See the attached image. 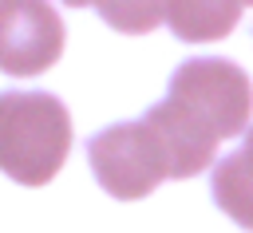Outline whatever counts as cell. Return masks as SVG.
Listing matches in <instances>:
<instances>
[{
    "instance_id": "cell-1",
    "label": "cell",
    "mask_w": 253,
    "mask_h": 233,
    "mask_svg": "<svg viewBox=\"0 0 253 233\" xmlns=\"http://www.w3.org/2000/svg\"><path fill=\"white\" fill-rule=\"evenodd\" d=\"M142 118L154 126L174 178H194L213 162L217 142L253 126V83L229 59H186L170 75L166 99Z\"/></svg>"
},
{
    "instance_id": "cell-2",
    "label": "cell",
    "mask_w": 253,
    "mask_h": 233,
    "mask_svg": "<svg viewBox=\"0 0 253 233\" xmlns=\"http://www.w3.org/2000/svg\"><path fill=\"white\" fill-rule=\"evenodd\" d=\"M71 150V115L47 91L0 95V174L20 186H47Z\"/></svg>"
},
{
    "instance_id": "cell-7",
    "label": "cell",
    "mask_w": 253,
    "mask_h": 233,
    "mask_svg": "<svg viewBox=\"0 0 253 233\" xmlns=\"http://www.w3.org/2000/svg\"><path fill=\"white\" fill-rule=\"evenodd\" d=\"M91 4L115 32H126V36L154 32L170 12V0H91Z\"/></svg>"
},
{
    "instance_id": "cell-8",
    "label": "cell",
    "mask_w": 253,
    "mask_h": 233,
    "mask_svg": "<svg viewBox=\"0 0 253 233\" xmlns=\"http://www.w3.org/2000/svg\"><path fill=\"white\" fill-rule=\"evenodd\" d=\"M63 4H71V8H83V4H91V0H63Z\"/></svg>"
},
{
    "instance_id": "cell-6",
    "label": "cell",
    "mask_w": 253,
    "mask_h": 233,
    "mask_svg": "<svg viewBox=\"0 0 253 233\" xmlns=\"http://www.w3.org/2000/svg\"><path fill=\"white\" fill-rule=\"evenodd\" d=\"M213 201L217 209L253 233V126L241 138V150L213 166Z\"/></svg>"
},
{
    "instance_id": "cell-4",
    "label": "cell",
    "mask_w": 253,
    "mask_h": 233,
    "mask_svg": "<svg viewBox=\"0 0 253 233\" xmlns=\"http://www.w3.org/2000/svg\"><path fill=\"white\" fill-rule=\"evenodd\" d=\"M63 20L47 0H0V71L43 75L63 55Z\"/></svg>"
},
{
    "instance_id": "cell-3",
    "label": "cell",
    "mask_w": 253,
    "mask_h": 233,
    "mask_svg": "<svg viewBox=\"0 0 253 233\" xmlns=\"http://www.w3.org/2000/svg\"><path fill=\"white\" fill-rule=\"evenodd\" d=\"M87 162L95 170V182L119 201H138L158 182L174 178L170 158L146 118L115 122V126L99 130L87 142Z\"/></svg>"
},
{
    "instance_id": "cell-9",
    "label": "cell",
    "mask_w": 253,
    "mask_h": 233,
    "mask_svg": "<svg viewBox=\"0 0 253 233\" xmlns=\"http://www.w3.org/2000/svg\"><path fill=\"white\" fill-rule=\"evenodd\" d=\"M241 4H245V8H253V0H241Z\"/></svg>"
},
{
    "instance_id": "cell-5",
    "label": "cell",
    "mask_w": 253,
    "mask_h": 233,
    "mask_svg": "<svg viewBox=\"0 0 253 233\" xmlns=\"http://www.w3.org/2000/svg\"><path fill=\"white\" fill-rule=\"evenodd\" d=\"M241 12V0H170L166 28L186 43H213L237 28Z\"/></svg>"
}]
</instances>
